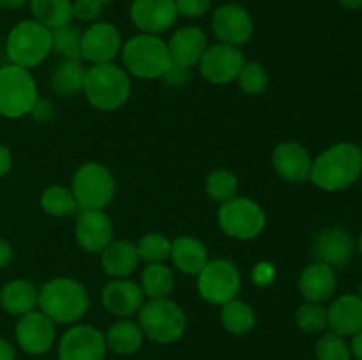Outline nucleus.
Returning a JSON list of instances; mask_svg holds the SVG:
<instances>
[{"mask_svg": "<svg viewBox=\"0 0 362 360\" xmlns=\"http://www.w3.org/2000/svg\"><path fill=\"white\" fill-rule=\"evenodd\" d=\"M356 240L343 226L324 228L313 240V254L317 261L332 268H343L352 261L356 253Z\"/></svg>", "mask_w": 362, "mask_h": 360, "instance_id": "dca6fc26", "label": "nucleus"}, {"mask_svg": "<svg viewBox=\"0 0 362 360\" xmlns=\"http://www.w3.org/2000/svg\"><path fill=\"white\" fill-rule=\"evenodd\" d=\"M276 268L272 267V263L269 261H260L257 263V267L253 268V281L257 282L258 286H267L274 281Z\"/></svg>", "mask_w": 362, "mask_h": 360, "instance_id": "a19ab883", "label": "nucleus"}, {"mask_svg": "<svg viewBox=\"0 0 362 360\" xmlns=\"http://www.w3.org/2000/svg\"><path fill=\"white\" fill-rule=\"evenodd\" d=\"M37 307L55 325H74L87 314L90 296L78 279L55 277L39 289Z\"/></svg>", "mask_w": 362, "mask_h": 360, "instance_id": "f03ea898", "label": "nucleus"}, {"mask_svg": "<svg viewBox=\"0 0 362 360\" xmlns=\"http://www.w3.org/2000/svg\"><path fill=\"white\" fill-rule=\"evenodd\" d=\"M197 288L202 299L212 306H225L237 299L243 286L239 268L230 260H209L204 270L197 275Z\"/></svg>", "mask_w": 362, "mask_h": 360, "instance_id": "9d476101", "label": "nucleus"}, {"mask_svg": "<svg viewBox=\"0 0 362 360\" xmlns=\"http://www.w3.org/2000/svg\"><path fill=\"white\" fill-rule=\"evenodd\" d=\"M122 35L119 28L108 21H94L81 32V60L92 66L110 64L122 52Z\"/></svg>", "mask_w": 362, "mask_h": 360, "instance_id": "4468645a", "label": "nucleus"}, {"mask_svg": "<svg viewBox=\"0 0 362 360\" xmlns=\"http://www.w3.org/2000/svg\"><path fill=\"white\" fill-rule=\"evenodd\" d=\"M179 16L202 18L211 11L212 0H175Z\"/></svg>", "mask_w": 362, "mask_h": 360, "instance_id": "ea45409f", "label": "nucleus"}, {"mask_svg": "<svg viewBox=\"0 0 362 360\" xmlns=\"http://www.w3.org/2000/svg\"><path fill=\"white\" fill-rule=\"evenodd\" d=\"M52 52L62 60H81V32L74 25L52 30Z\"/></svg>", "mask_w": 362, "mask_h": 360, "instance_id": "72a5a7b5", "label": "nucleus"}, {"mask_svg": "<svg viewBox=\"0 0 362 360\" xmlns=\"http://www.w3.org/2000/svg\"><path fill=\"white\" fill-rule=\"evenodd\" d=\"M177 270L186 275H198L209 263V251L202 240L194 236L180 235L172 240V253H170Z\"/></svg>", "mask_w": 362, "mask_h": 360, "instance_id": "393cba45", "label": "nucleus"}, {"mask_svg": "<svg viewBox=\"0 0 362 360\" xmlns=\"http://www.w3.org/2000/svg\"><path fill=\"white\" fill-rule=\"evenodd\" d=\"M356 247L359 249V253L362 254V232L359 233V236H357V242H356Z\"/></svg>", "mask_w": 362, "mask_h": 360, "instance_id": "8fccbe9b", "label": "nucleus"}, {"mask_svg": "<svg viewBox=\"0 0 362 360\" xmlns=\"http://www.w3.org/2000/svg\"><path fill=\"white\" fill-rule=\"evenodd\" d=\"M28 2H30V0H0V7L7 11H16L27 6Z\"/></svg>", "mask_w": 362, "mask_h": 360, "instance_id": "de8ad7c7", "label": "nucleus"}, {"mask_svg": "<svg viewBox=\"0 0 362 360\" xmlns=\"http://www.w3.org/2000/svg\"><path fill=\"white\" fill-rule=\"evenodd\" d=\"M105 339L106 346L113 353L133 355L144 346L145 334L140 325H138V321L129 320V318H120L105 332Z\"/></svg>", "mask_w": 362, "mask_h": 360, "instance_id": "bb28decb", "label": "nucleus"}, {"mask_svg": "<svg viewBox=\"0 0 362 360\" xmlns=\"http://www.w3.org/2000/svg\"><path fill=\"white\" fill-rule=\"evenodd\" d=\"M131 80L124 67L117 64H98L87 67L83 94L99 112L120 109L131 97Z\"/></svg>", "mask_w": 362, "mask_h": 360, "instance_id": "7ed1b4c3", "label": "nucleus"}, {"mask_svg": "<svg viewBox=\"0 0 362 360\" xmlns=\"http://www.w3.org/2000/svg\"><path fill=\"white\" fill-rule=\"evenodd\" d=\"M247 60L243 49L218 42V44L209 46L207 52L198 62V69L209 83L228 85L237 80Z\"/></svg>", "mask_w": 362, "mask_h": 360, "instance_id": "f8f14e48", "label": "nucleus"}, {"mask_svg": "<svg viewBox=\"0 0 362 360\" xmlns=\"http://www.w3.org/2000/svg\"><path fill=\"white\" fill-rule=\"evenodd\" d=\"M315 356L317 360H352V352L345 337L327 332L318 337L315 344Z\"/></svg>", "mask_w": 362, "mask_h": 360, "instance_id": "e433bc0d", "label": "nucleus"}, {"mask_svg": "<svg viewBox=\"0 0 362 360\" xmlns=\"http://www.w3.org/2000/svg\"><path fill=\"white\" fill-rule=\"evenodd\" d=\"M361 155H362V148H361Z\"/></svg>", "mask_w": 362, "mask_h": 360, "instance_id": "864d4df0", "label": "nucleus"}, {"mask_svg": "<svg viewBox=\"0 0 362 360\" xmlns=\"http://www.w3.org/2000/svg\"><path fill=\"white\" fill-rule=\"evenodd\" d=\"M235 81L246 95H258L267 88L269 74L260 62H246Z\"/></svg>", "mask_w": 362, "mask_h": 360, "instance_id": "4c0bfd02", "label": "nucleus"}, {"mask_svg": "<svg viewBox=\"0 0 362 360\" xmlns=\"http://www.w3.org/2000/svg\"><path fill=\"white\" fill-rule=\"evenodd\" d=\"M6 53L14 66L34 69L52 53V30L35 20L20 21L7 34Z\"/></svg>", "mask_w": 362, "mask_h": 360, "instance_id": "423d86ee", "label": "nucleus"}, {"mask_svg": "<svg viewBox=\"0 0 362 360\" xmlns=\"http://www.w3.org/2000/svg\"><path fill=\"white\" fill-rule=\"evenodd\" d=\"M0 360H16L14 346L6 337H0Z\"/></svg>", "mask_w": 362, "mask_h": 360, "instance_id": "a18cd8bd", "label": "nucleus"}, {"mask_svg": "<svg viewBox=\"0 0 362 360\" xmlns=\"http://www.w3.org/2000/svg\"><path fill=\"white\" fill-rule=\"evenodd\" d=\"M13 168V154L4 143H0V179L7 175Z\"/></svg>", "mask_w": 362, "mask_h": 360, "instance_id": "37998d69", "label": "nucleus"}, {"mask_svg": "<svg viewBox=\"0 0 362 360\" xmlns=\"http://www.w3.org/2000/svg\"><path fill=\"white\" fill-rule=\"evenodd\" d=\"M211 25L219 42L237 48L247 44L255 34V23L250 11L239 4H223L216 7Z\"/></svg>", "mask_w": 362, "mask_h": 360, "instance_id": "ddd939ff", "label": "nucleus"}, {"mask_svg": "<svg viewBox=\"0 0 362 360\" xmlns=\"http://www.w3.org/2000/svg\"><path fill=\"white\" fill-rule=\"evenodd\" d=\"M37 101V83L30 71L14 64L0 67V115L21 119L34 112Z\"/></svg>", "mask_w": 362, "mask_h": 360, "instance_id": "0eeeda50", "label": "nucleus"}, {"mask_svg": "<svg viewBox=\"0 0 362 360\" xmlns=\"http://www.w3.org/2000/svg\"><path fill=\"white\" fill-rule=\"evenodd\" d=\"M108 346L105 334L87 323H74L59 341L60 360H105Z\"/></svg>", "mask_w": 362, "mask_h": 360, "instance_id": "9b49d317", "label": "nucleus"}, {"mask_svg": "<svg viewBox=\"0 0 362 360\" xmlns=\"http://www.w3.org/2000/svg\"><path fill=\"white\" fill-rule=\"evenodd\" d=\"M145 295L140 284L131 279H112L101 289V304L110 314L131 318L140 313Z\"/></svg>", "mask_w": 362, "mask_h": 360, "instance_id": "6ab92c4d", "label": "nucleus"}, {"mask_svg": "<svg viewBox=\"0 0 362 360\" xmlns=\"http://www.w3.org/2000/svg\"><path fill=\"white\" fill-rule=\"evenodd\" d=\"M296 323L306 334H322L327 328V307L317 302L300 304L296 311Z\"/></svg>", "mask_w": 362, "mask_h": 360, "instance_id": "c9c22d12", "label": "nucleus"}, {"mask_svg": "<svg viewBox=\"0 0 362 360\" xmlns=\"http://www.w3.org/2000/svg\"><path fill=\"white\" fill-rule=\"evenodd\" d=\"M218 224L230 239L255 240L267 226V215L255 200L235 196L219 207Z\"/></svg>", "mask_w": 362, "mask_h": 360, "instance_id": "1a4fd4ad", "label": "nucleus"}, {"mask_svg": "<svg viewBox=\"0 0 362 360\" xmlns=\"http://www.w3.org/2000/svg\"><path fill=\"white\" fill-rule=\"evenodd\" d=\"M87 67L81 60H60L49 73V88L57 95L69 97L83 92Z\"/></svg>", "mask_w": 362, "mask_h": 360, "instance_id": "cd10ccee", "label": "nucleus"}, {"mask_svg": "<svg viewBox=\"0 0 362 360\" xmlns=\"http://www.w3.org/2000/svg\"><path fill=\"white\" fill-rule=\"evenodd\" d=\"M140 288L148 299H166L173 292L175 275L173 270L165 263H148L144 268L140 277Z\"/></svg>", "mask_w": 362, "mask_h": 360, "instance_id": "7c9ffc66", "label": "nucleus"}, {"mask_svg": "<svg viewBox=\"0 0 362 360\" xmlns=\"http://www.w3.org/2000/svg\"><path fill=\"white\" fill-rule=\"evenodd\" d=\"M345 9L350 11H359L362 9V0H338Z\"/></svg>", "mask_w": 362, "mask_h": 360, "instance_id": "09e8293b", "label": "nucleus"}, {"mask_svg": "<svg viewBox=\"0 0 362 360\" xmlns=\"http://www.w3.org/2000/svg\"><path fill=\"white\" fill-rule=\"evenodd\" d=\"M71 193L81 210H105L115 198L117 184L105 164L90 161L74 172Z\"/></svg>", "mask_w": 362, "mask_h": 360, "instance_id": "6e6552de", "label": "nucleus"}, {"mask_svg": "<svg viewBox=\"0 0 362 360\" xmlns=\"http://www.w3.org/2000/svg\"><path fill=\"white\" fill-rule=\"evenodd\" d=\"M311 164L313 159L308 148L297 141H283L272 152V166L276 173L290 184H303L310 180Z\"/></svg>", "mask_w": 362, "mask_h": 360, "instance_id": "aec40b11", "label": "nucleus"}, {"mask_svg": "<svg viewBox=\"0 0 362 360\" xmlns=\"http://www.w3.org/2000/svg\"><path fill=\"white\" fill-rule=\"evenodd\" d=\"M18 346L28 355H45L53 348L57 339L55 323L42 311L23 314L14 328Z\"/></svg>", "mask_w": 362, "mask_h": 360, "instance_id": "2eb2a0df", "label": "nucleus"}, {"mask_svg": "<svg viewBox=\"0 0 362 360\" xmlns=\"http://www.w3.org/2000/svg\"><path fill=\"white\" fill-rule=\"evenodd\" d=\"M338 288L334 268L329 265L315 261L308 265L299 275V292L306 302L324 304L334 296Z\"/></svg>", "mask_w": 362, "mask_h": 360, "instance_id": "5701e85b", "label": "nucleus"}, {"mask_svg": "<svg viewBox=\"0 0 362 360\" xmlns=\"http://www.w3.org/2000/svg\"><path fill=\"white\" fill-rule=\"evenodd\" d=\"M166 44H168L172 64L187 67V69L198 66V62H200L202 56H204V53L209 48L205 32L200 27H194V25H186V27L177 28Z\"/></svg>", "mask_w": 362, "mask_h": 360, "instance_id": "412c9836", "label": "nucleus"}, {"mask_svg": "<svg viewBox=\"0 0 362 360\" xmlns=\"http://www.w3.org/2000/svg\"><path fill=\"white\" fill-rule=\"evenodd\" d=\"M129 18L141 34L159 35L175 25V0H133L129 7Z\"/></svg>", "mask_w": 362, "mask_h": 360, "instance_id": "f3484780", "label": "nucleus"}, {"mask_svg": "<svg viewBox=\"0 0 362 360\" xmlns=\"http://www.w3.org/2000/svg\"><path fill=\"white\" fill-rule=\"evenodd\" d=\"M205 193L219 205L239 196V180L230 169H214L205 179Z\"/></svg>", "mask_w": 362, "mask_h": 360, "instance_id": "473e14b6", "label": "nucleus"}, {"mask_svg": "<svg viewBox=\"0 0 362 360\" xmlns=\"http://www.w3.org/2000/svg\"><path fill=\"white\" fill-rule=\"evenodd\" d=\"M350 352H352V356H356L357 360H362V330L357 332L356 335H352Z\"/></svg>", "mask_w": 362, "mask_h": 360, "instance_id": "49530a36", "label": "nucleus"}, {"mask_svg": "<svg viewBox=\"0 0 362 360\" xmlns=\"http://www.w3.org/2000/svg\"><path fill=\"white\" fill-rule=\"evenodd\" d=\"M32 20L39 21L49 30L66 27L73 21V2L71 0H30Z\"/></svg>", "mask_w": 362, "mask_h": 360, "instance_id": "c85d7f7f", "label": "nucleus"}, {"mask_svg": "<svg viewBox=\"0 0 362 360\" xmlns=\"http://www.w3.org/2000/svg\"><path fill=\"white\" fill-rule=\"evenodd\" d=\"M41 208L45 214L52 217H67L78 210V203L74 200L71 189L64 186H49L41 194Z\"/></svg>", "mask_w": 362, "mask_h": 360, "instance_id": "2f4dec72", "label": "nucleus"}, {"mask_svg": "<svg viewBox=\"0 0 362 360\" xmlns=\"http://www.w3.org/2000/svg\"><path fill=\"white\" fill-rule=\"evenodd\" d=\"M74 239L90 254H101L113 242V222L105 210H81L78 215Z\"/></svg>", "mask_w": 362, "mask_h": 360, "instance_id": "a211bd4d", "label": "nucleus"}, {"mask_svg": "<svg viewBox=\"0 0 362 360\" xmlns=\"http://www.w3.org/2000/svg\"><path fill=\"white\" fill-rule=\"evenodd\" d=\"M13 256H14L13 246H11L7 240L0 239V268H6L7 265L13 261Z\"/></svg>", "mask_w": 362, "mask_h": 360, "instance_id": "c03bdc74", "label": "nucleus"}, {"mask_svg": "<svg viewBox=\"0 0 362 360\" xmlns=\"http://www.w3.org/2000/svg\"><path fill=\"white\" fill-rule=\"evenodd\" d=\"M99 2H101L103 6H108V4H113V2H115V0H99Z\"/></svg>", "mask_w": 362, "mask_h": 360, "instance_id": "3c124183", "label": "nucleus"}, {"mask_svg": "<svg viewBox=\"0 0 362 360\" xmlns=\"http://www.w3.org/2000/svg\"><path fill=\"white\" fill-rule=\"evenodd\" d=\"M219 320H221L223 328L233 335H246L250 334L257 323V314H255L253 307L247 302L239 299H233L221 306V313H219Z\"/></svg>", "mask_w": 362, "mask_h": 360, "instance_id": "c756f323", "label": "nucleus"}, {"mask_svg": "<svg viewBox=\"0 0 362 360\" xmlns=\"http://www.w3.org/2000/svg\"><path fill=\"white\" fill-rule=\"evenodd\" d=\"M361 173V148L350 141H341L331 145L313 159L310 180L322 191L336 193L356 184Z\"/></svg>", "mask_w": 362, "mask_h": 360, "instance_id": "f257e3e1", "label": "nucleus"}, {"mask_svg": "<svg viewBox=\"0 0 362 360\" xmlns=\"http://www.w3.org/2000/svg\"><path fill=\"white\" fill-rule=\"evenodd\" d=\"M357 295H359L361 299H362V286H361V289H359V293H357Z\"/></svg>", "mask_w": 362, "mask_h": 360, "instance_id": "603ef678", "label": "nucleus"}, {"mask_svg": "<svg viewBox=\"0 0 362 360\" xmlns=\"http://www.w3.org/2000/svg\"><path fill=\"white\" fill-rule=\"evenodd\" d=\"M103 6L99 0H74L73 2V20L81 21V23H94L101 18Z\"/></svg>", "mask_w": 362, "mask_h": 360, "instance_id": "58836bf2", "label": "nucleus"}, {"mask_svg": "<svg viewBox=\"0 0 362 360\" xmlns=\"http://www.w3.org/2000/svg\"><path fill=\"white\" fill-rule=\"evenodd\" d=\"M327 328L341 337H352L362 330V299L354 293L338 296L327 307Z\"/></svg>", "mask_w": 362, "mask_h": 360, "instance_id": "4be33fe9", "label": "nucleus"}, {"mask_svg": "<svg viewBox=\"0 0 362 360\" xmlns=\"http://www.w3.org/2000/svg\"><path fill=\"white\" fill-rule=\"evenodd\" d=\"M138 325L145 337L158 344H173L180 341L187 328L186 313L170 296L148 299L138 313Z\"/></svg>", "mask_w": 362, "mask_h": 360, "instance_id": "39448f33", "label": "nucleus"}, {"mask_svg": "<svg viewBox=\"0 0 362 360\" xmlns=\"http://www.w3.org/2000/svg\"><path fill=\"white\" fill-rule=\"evenodd\" d=\"M161 80H165L168 85H173V87H180V85H186L187 80H189V69L172 64V67L166 71Z\"/></svg>", "mask_w": 362, "mask_h": 360, "instance_id": "79ce46f5", "label": "nucleus"}, {"mask_svg": "<svg viewBox=\"0 0 362 360\" xmlns=\"http://www.w3.org/2000/svg\"><path fill=\"white\" fill-rule=\"evenodd\" d=\"M138 256L147 263H165L172 253V240L158 232L147 233L136 244Z\"/></svg>", "mask_w": 362, "mask_h": 360, "instance_id": "f704fd0d", "label": "nucleus"}, {"mask_svg": "<svg viewBox=\"0 0 362 360\" xmlns=\"http://www.w3.org/2000/svg\"><path fill=\"white\" fill-rule=\"evenodd\" d=\"M140 263L136 244L129 240H113L101 253V267L108 277L127 279Z\"/></svg>", "mask_w": 362, "mask_h": 360, "instance_id": "b1692460", "label": "nucleus"}, {"mask_svg": "<svg viewBox=\"0 0 362 360\" xmlns=\"http://www.w3.org/2000/svg\"><path fill=\"white\" fill-rule=\"evenodd\" d=\"M39 292L27 279H13L0 289V307L13 316H23L37 309Z\"/></svg>", "mask_w": 362, "mask_h": 360, "instance_id": "a878e982", "label": "nucleus"}, {"mask_svg": "<svg viewBox=\"0 0 362 360\" xmlns=\"http://www.w3.org/2000/svg\"><path fill=\"white\" fill-rule=\"evenodd\" d=\"M124 69L140 80H159L172 67L168 44L159 35L138 34L122 44Z\"/></svg>", "mask_w": 362, "mask_h": 360, "instance_id": "20e7f679", "label": "nucleus"}]
</instances>
